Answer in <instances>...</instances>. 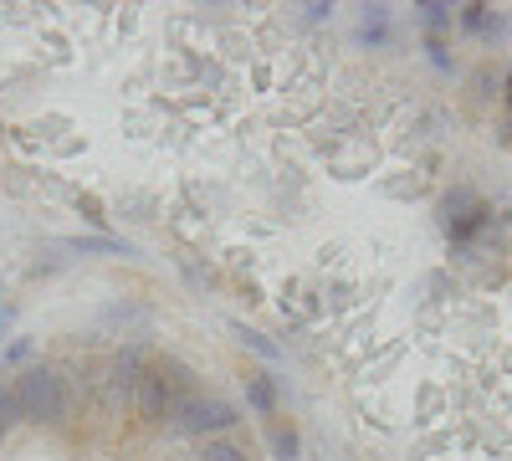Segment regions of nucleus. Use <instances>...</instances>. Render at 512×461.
Wrapping results in <instances>:
<instances>
[{"label":"nucleus","mask_w":512,"mask_h":461,"mask_svg":"<svg viewBox=\"0 0 512 461\" xmlns=\"http://www.w3.org/2000/svg\"><path fill=\"white\" fill-rule=\"evenodd\" d=\"M195 395H200V374H195L185 359H175V354H159V359H149L144 374H139L134 415H139L144 426H154V431H169L175 410H180L185 400H195Z\"/></svg>","instance_id":"f257e3e1"},{"label":"nucleus","mask_w":512,"mask_h":461,"mask_svg":"<svg viewBox=\"0 0 512 461\" xmlns=\"http://www.w3.org/2000/svg\"><path fill=\"white\" fill-rule=\"evenodd\" d=\"M11 395H16V410L21 421L31 426H47V431H62L72 421V385L57 364H26L16 380H11Z\"/></svg>","instance_id":"f03ea898"},{"label":"nucleus","mask_w":512,"mask_h":461,"mask_svg":"<svg viewBox=\"0 0 512 461\" xmlns=\"http://www.w3.org/2000/svg\"><path fill=\"white\" fill-rule=\"evenodd\" d=\"M241 426V410L226 400V395H210V390H200L195 400H185L180 410H175V421H169V436H180V441H221V436H231Z\"/></svg>","instance_id":"7ed1b4c3"},{"label":"nucleus","mask_w":512,"mask_h":461,"mask_svg":"<svg viewBox=\"0 0 512 461\" xmlns=\"http://www.w3.org/2000/svg\"><path fill=\"white\" fill-rule=\"evenodd\" d=\"M149 354L139 344H123L113 359H108V374H103V405L113 415H128L134 410V390H139V374H144Z\"/></svg>","instance_id":"20e7f679"},{"label":"nucleus","mask_w":512,"mask_h":461,"mask_svg":"<svg viewBox=\"0 0 512 461\" xmlns=\"http://www.w3.org/2000/svg\"><path fill=\"white\" fill-rule=\"evenodd\" d=\"M246 405L256 415H272L277 410V380H272V374H251V380H246Z\"/></svg>","instance_id":"39448f33"},{"label":"nucleus","mask_w":512,"mask_h":461,"mask_svg":"<svg viewBox=\"0 0 512 461\" xmlns=\"http://www.w3.org/2000/svg\"><path fill=\"white\" fill-rule=\"evenodd\" d=\"M195 461H251V451H246L236 436H221V441H205Z\"/></svg>","instance_id":"423d86ee"},{"label":"nucleus","mask_w":512,"mask_h":461,"mask_svg":"<svg viewBox=\"0 0 512 461\" xmlns=\"http://www.w3.org/2000/svg\"><path fill=\"white\" fill-rule=\"evenodd\" d=\"M267 441H272V451H277V461H297V431H292V426H282V421H272V426H267Z\"/></svg>","instance_id":"0eeeda50"},{"label":"nucleus","mask_w":512,"mask_h":461,"mask_svg":"<svg viewBox=\"0 0 512 461\" xmlns=\"http://www.w3.org/2000/svg\"><path fill=\"white\" fill-rule=\"evenodd\" d=\"M236 339H241V349L262 354V359H277V354H282V349H277V344L267 339V333H256V328H241V323H236Z\"/></svg>","instance_id":"6e6552de"},{"label":"nucleus","mask_w":512,"mask_h":461,"mask_svg":"<svg viewBox=\"0 0 512 461\" xmlns=\"http://www.w3.org/2000/svg\"><path fill=\"white\" fill-rule=\"evenodd\" d=\"M72 251H82V257H88V251H108V257H128V241H113V236H88V241H67Z\"/></svg>","instance_id":"1a4fd4ad"},{"label":"nucleus","mask_w":512,"mask_h":461,"mask_svg":"<svg viewBox=\"0 0 512 461\" xmlns=\"http://www.w3.org/2000/svg\"><path fill=\"white\" fill-rule=\"evenodd\" d=\"M21 426V410H16V395H11V385H0V441H6L11 431Z\"/></svg>","instance_id":"9d476101"},{"label":"nucleus","mask_w":512,"mask_h":461,"mask_svg":"<svg viewBox=\"0 0 512 461\" xmlns=\"http://www.w3.org/2000/svg\"><path fill=\"white\" fill-rule=\"evenodd\" d=\"M461 26L466 31H482L487 26V6H461Z\"/></svg>","instance_id":"9b49d317"},{"label":"nucleus","mask_w":512,"mask_h":461,"mask_svg":"<svg viewBox=\"0 0 512 461\" xmlns=\"http://www.w3.org/2000/svg\"><path fill=\"white\" fill-rule=\"evenodd\" d=\"M420 11H425V26H431V31L446 26V6H420Z\"/></svg>","instance_id":"f8f14e48"},{"label":"nucleus","mask_w":512,"mask_h":461,"mask_svg":"<svg viewBox=\"0 0 512 461\" xmlns=\"http://www.w3.org/2000/svg\"><path fill=\"white\" fill-rule=\"evenodd\" d=\"M6 323H11V313H0V333H6Z\"/></svg>","instance_id":"ddd939ff"},{"label":"nucleus","mask_w":512,"mask_h":461,"mask_svg":"<svg viewBox=\"0 0 512 461\" xmlns=\"http://www.w3.org/2000/svg\"><path fill=\"white\" fill-rule=\"evenodd\" d=\"M507 98H512V77H507Z\"/></svg>","instance_id":"4468645a"}]
</instances>
